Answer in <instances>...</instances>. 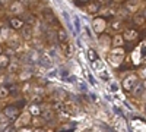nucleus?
Instances as JSON below:
<instances>
[{
  "label": "nucleus",
  "mask_w": 146,
  "mask_h": 132,
  "mask_svg": "<svg viewBox=\"0 0 146 132\" xmlns=\"http://www.w3.org/2000/svg\"><path fill=\"white\" fill-rule=\"evenodd\" d=\"M139 85H140V79H139V75H136V74H129L127 76H124L123 81H121V87H123V90L127 91V92L135 91Z\"/></svg>",
  "instance_id": "f257e3e1"
},
{
  "label": "nucleus",
  "mask_w": 146,
  "mask_h": 132,
  "mask_svg": "<svg viewBox=\"0 0 146 132\" xmlns=\"http://www.w3.org/2000/svg\"><path fill=\"white\" fill-rule=\"evenodd\" d=\"M110 63L113 68H118L124 60V50L121 47H113L111 52H110Z\"/></svg>",
  "instance_id": "f03ea898"
},
{
  "label": "nucleus",
  "mask_w": 146,
  "mask_h": 132,
  "mask_svg": "<svg viewBox=\"0 0 146 132\" xmlns=\"http://www.w3.org/2000/svg\"><path fill=\"white\" fill-rule=\"evenodd\" d=\"M91 25H92V29L96 32V34H102L105 29H107V21L104 18H94L92 22H91Z\"/></svg>",
  "instance_id": "7ed1b4c3"
},
{
  "label": "nucleus",
  "mask_w": 146,
  "mask_h": 132,
  "mask_svg": "<svg viewBox=\"0 0 146 132\" xmlns=\"http://www.w3.org/2000/svg\"><path fill=\"white\" fill-rule=\"evenodd\" d=\"M3 113L7 116L9 121H13V119L19 117V116H18V115H19V109H18L16 106H7V107H5Z\"/></svg>",
  "instance_id": "20e7f679"
},
{
  "label": "nucleus",
  "mask_w": 146,
  "mask_h": 132,
  "mask_svg": "<svg viewBox=\"0 0 146 132\" xmlns=\"http://www.w3.org/2000/svg\"><path fill=\"white\" fill-rule=\"evenodd\" d=\"M9 12L13 15H21L23 12V5L22 2H18V0H15V2H12L10 6H9Z\"/></svg>",
  "instance_id": "39448f33"
},
{
  "label": "nucleus",
  "mask_w": 146,
  "mask_h": 132,
  "mask_svg": "<svg viewBox=\"0 0 146 132\" xmlns=\"http://www.w3.org/2000/svg\"><path fill=\"white\" fill-rule=\"evenodd\" d=\"M9 23H10V28H12V29H15V31L22 29L23 25H25V22H23L21 18H18V16H13V18L9 21Z\"/></svg>",
  "instance_id": "423d86ee"
},
{
  "label": "nucleus",
  "mask_w": 146,
  "mask_h": 132,
  "mask_svg": "<svg viewBox=\"0 0 146 132\" xmlns=\"http://www.w3.org/2000/svg\"><path fill=\"white\" fill-rule=\"evenodd\" d=\"M137 35H139V32H137L136 29H126V31L123 32V38H124L126 41H133V40L137 38Z\"/></svg>",
  "instance_id": "0eeeda50"
},
{
  "label": "nucleus",
  "mask_w": 146,
  "mask_h": 132,
  "mask_svg": "<svg viewBox=\"0 0 146 132\" xmlns=\"http://www.w3.org/2000/svg\"><path fill=\"white\" fill-rule=\"evenodd\" d=\"M63 52H64V56L67 57V59H72L73 57V53H75V46H73L72 43H64V46H63Z\"/></svg>",
  "instance_id": "6e6552de"
},
{
  "label": "nucleus",
  "mask_w": 146,
  "mask_h": 132,
  "mask_svg": "<svg viewBox=\"0 0 146 132\" xmlns=\"http://www.w3.org/2000/svg\"><path fill=\"white\" fill-rule=\"evenodd\" d=\"M86 9H88V13L95 15V13H98V12L101 10V5H100V3H96V2H89Z\"/></svg>",
  "instance_id": "1a4fd4ad"
},
{
  "label": "nucleus",
  "mask_w": 146,
  "mask_h": 132,
  "mask_svg": "<svg viewBox=\"0 0 146 132\" xmlns=\"http://www.w3.org/2000/svg\"><path fill=\"white\" fill-rule=\"evenodd\" d=\"M42 18L48 22V23H53V22H56V18H54V13H53V10H50V9H44L42 10Z\"/></svg>",
  "instance_id": "9d476101"
},
{
  "label": "nucleus",
  "mask_w": 146,
  "mask_h": 132,
  "mask_svg": "<svg viewBox=\"0 0 146 132\" xmlns=\"http://www.w3.org/2000/svg\"><path fill=\"white\" fill-rule=\"evenodd\" d=\"M21 32H22V38L23 40H31L32 38V28L29 27V25H23V28L21 29Z\"/></svg>",
  "instance_id": "9b49d317"
},
{
  "label": "nucleus",
  "mask_w": 146,
  "mask_h": 132,
  "mask_svg": "<svg viewBox=\"0 0 146 132\" xmlns=\"http://www.w3.org/2000/svg\"><path fill=\"white\" fill-rule=\"evenodd\" d=\"M57 38H58V41L62 43V44L67 43V40H69V34H67V31H66L64 28H60L58 32H57Z\"/></svg>",
  "instance_id": "f8f14e48"
},
{
  "label": "nucleus",
  "mask_w": 146,
  "mask_h": 132,
  "mask_svg": "<svg viewBox=\"0 0 146 132\" xmlns=\"http://www.w3.org/2000/svg\"><path fill=\"white\" fill-rule=\"evenodd\" d=\"M124 43V38H123V34H115L113 37V41H111V46L113 47H121Z\"/></svg>",
  "instance_id": "ddd939ff"
},
{
  "label": "nucleus",
  "mask_w": 146,
  "mask_h": 132,
  "mask_svg": "<svg viewBox=\"0 0 146 132\" xmlns=\"http://www.w3.org/2000/svg\"><path fill=\"white\" fill-rule=\"evenodd\" d=\"M28 113L31 115V116H41V107L38 106V104H31L29 106V109H28Z\"/></svg>",
  "instance_id": "4468645a"
},
{
  "label": "nucleus",
  "mask_w": 146,
  "mask_h": 132,
  "mask_svg": "<svg viewBox=\"0 0 146 132\" xmlns=\"http://www.w3.org/2000/svg\"><path fill=\"white\" fill-rule=\"evenodd\" d=\"M10 37H12V35H10V29H9V28H6L5 25H2V27H0V38L7 41Z\"/></svg>",
  "instance_id": "2eb2a0df"
},
{
  "label": "nucleus",
  "mask_w": 146,
  "mask_h": 132,
  "mask_svg": "<svg viewBox=\"0 0 146 132\" xmlns=\"http://www.w3.org/2000/svg\"><path fill=\"white\" fill-rule=\"evenodd\" d=\"M9 63H10L9 54H6V53H2V54H0V68H7Z\"/></svg>",
  "instance_id": "dca6fc26"
},
{
  "label": "nucleus",
  "mask_w": 146,
  "mask_h": 132,
  "mask_svg": "<svg viewBox=\"0 0 146 132\" xmlns=\"http://www.w3.org/2000/svg\"><path fill=\"white\" fill-rule=\"evenodd\" d=\"M19 117H21V121H19V122H16V126H18V128H21V126H23V125L29 123L31 115H29V113H27V115H22V116H19Z\"/></svg>",
  "instance_id": "f3484780"
},
{
  "label": "nucleus",
  "mask_w": 146,
  "mask_h": 132,
  "mask_svg": "<svg viewBox=\"0 0 146 132\" xmlns=\"http://www.w3.org/2000/svg\"><path fill=\"white\" fill-rule=\"evenodd\" d=\"M40 62H41L42 66H50V65H53V60H51V57L48 56V54L40 56Z\"/></svg>",
  "instance_id": "a211bd4d"
},
{
  "label": "nucleus",
  "mask_w": 146,
  "mask_h": 132,
  "mask_svg": "<svg viewBox=\"0 0 146 132\" xmlns=\"http://www.w3.org/2000/svg\"><path fill=\"white\" fill-rule=\"evenodd\" d=\"M41 116L45 119V121H50V119H53V116H54V112H53V109L47 107L45 110H42V112H41Z\"/></svg>",
  "instance_id": "6ab92c4d"
},
{
  "label": "nucleus",
  "mask_w": 146,
  "mask_h": 132,
  "mask_svg": "<svg viewBox=\"0 0 146 132\" xmlns=\"http://www.w3.org/2000/svg\"><path fill=\"white\" fill-rule=\"evenodd\" d=\"M7 43H9V46L12 47V49H18L19 47V40H18L16 35H12V37L7 40Z\"/></svg>",
  "instance_id": "aec40b11"
},
{
  "label": "nucleus",
  "mask_w": 146,
  "mask_h": 132,
  "mask_svg": "<svg viewBox=\"0 0 146 132\" xmlns=\"http://www.w3.org/2000/svg\"><path fill=\"white\" fill-rule=\"evenodd\" d=\"M88 59H89L92 63L98 62V54H96V52L94 49H88Z\"/></svg>",
  "instance_id": "412c9836"
},
{
  "label": "nucleus",
  "mask_w": 146,
  "mask_h": 132,
  "mask_svg": "<svg viewBox=\"0 0 146 132\" xmlns=\"http://www.w3.org/2000/svg\"><path fill=\"white\" fill-rule=\"evenodd\" d=\"M9 95H10V90L6 87V85H2V87H0V98H7L9 97Z\"/></svg>",
  "instance_id": "4be33fe9"
},
{
  "label": "nucleus",
  "mask_w": 146,
  "mask_h": 132,
  "mask_svg": "<svg viewBox=\"0 0 146 132\" xmlns=\"http://www.w3.org/2000/svg\"><path fill=\"white\" fill-rule=\"evenodd\" d=\"M126 9L130 12H135L137 9V0H130V2L126 3Z\"/></svg>",
  "instance_id": "5701e85b"
},
{
  "label": "nucleus",
  "mask_w": 146,
  "mask_h": 132,
  "mask_svg": "<svg viewBox=\"0 0 146 132\" xmlns=\"http://www.w3.org/2000/svg\"><path fill=\"white\" fill-rule=\"evenodd\" d=\"M121 28H123V22H121V21L115 19V21L111 22V29H113V31H120Z\"/></svg>",
  "instance_id": "b1692460"
},
{
  "label": "nucleus",
  "mask_w": 146,
  "mask_h": 132,
  "mask_svg": "<svg viewBox=\"0 0 146 132\" xmlns=\"http://www.w3.org/2000/svg\"><path fill=\"white\" fill-rule=\"evenodd\" d=\"M133 21H135L136 25H143V23L146 22V19H145V16H143V15H135Z\"/></svg>",
  "instance_id": "393cba45"
},
{
  "label": "nucleus",
  "mask_w": 146,
  "mask_h": 132,
  "mask_svg": "<svg viewBox=\"0 0 146 132\" xmlns=\"http://www.w3.org/2000/svg\"><path fill=\"white\" fill-rule=\"evenodd\" d=\"M10 121L7 119V116L3 113V112H0V125H6V123H9Z\"/></svg>",
  "instance_id": "a878e982"
},
{
  "label": "nucleus",
  "mask_w": 146,
  "mask_h": 132,
  "mask_svg": "<svg viewBox=\"0 0 146 132\" xmlns=\"http://www.w3.org/2000/svg\"><path fill=\"white\" fill-rule=\"evenodd\" d=\"M18 68H19V65H18L16 62H10V63H9V66H7L9 72H16V70H18Z\"/></svg>",
  "instance_id": "bb28decb"
},
{
  "label": "nucleus",
  "mask_w": 146,
  "mask_h": 132,
  "mask_svg": "<svg viewBox=\"0 0 146 132\" xmlns=\"http://www.w3.org/2000/svg\"><path fill=\"white\" fill-rule=\"evenodd\" d=\"M2 132H16V131H15V126H6Z\"/></svg>",
  "instance_id": "cd10ccee"
},
{
  "label": "nucleus",
  "mask_w": 146,
  "mask_h": 132,
  "mask_svg": "<svg viewBox=\"0 0 146 132\" xmlns=\"http://www.w3.org/2000/svg\"><path fill=\"white\" fill-rule=\"evenodd\" d=\"M12 3V0H0V5H3V6H10Z\"/></svg>",
  "instance_id": "c85d7f7f"
},
{
  "label": "nucleus",
  "mask_w": 146,
  "mask_h": 132,
  "mask_svg": "<svg viewBox=\"0 0 146 132\" xmlns=\"http://www.w3.org/2000/svg\"><path fill=\"white\" fill-rule=\"evenodd\" d=\"M28 76H31V74H22V75H21V79L23 81V79H27Z\"/></svg>",
  "instance_id": "c756f323"
},
{
  "label": "nucleus",
  "mask_w": 146,
  "mask_h": 132,
  "mask_svg": "<svg viewBox=\"0 0 146 132\" xmlns=\"http://www.w3.org/2000/svg\"><path fill=\"white\" fill-rule=\"evenodd\" d=\"M95 2H96V3H100V5H101V3H104V2H105V0H95Z\"/></svg>",
  "instance_id": "7c9ffc66"
},
{
  "label": "nucleus",
  "mask_w": 146,
  "mask_h": 132,
  "mask_svg": "<svg viewBox=\"0 0 146 132\" xmlns=\"http://www.w3.org/2000/svg\"><path fill=\"white\" fill-rule=\"evenodd\" d=\"M142 15H143V16H145V19H146V7L143 9V13H142Z\"/></svg>",
  "instance_id": "2f4dec72"
},
{
  "label": "nucleus",
  "mask_w": 146,
  "mask_h": 132,
  "mask_svg": "<svg viewBox=\"0 0 146 132\" xmlns=\"http://www.w3.org/2000/svg\"><path fill=\"white\" fill-rule=\"evenodd\" d=\"M142 85H143V87H145V90H146V79H145V81L142 82Z\"/></svg>",
  "instance_id": "473e14b6"
},
{
  "label": "nucleus",
  "mask_w": 146,
  "mask_h": 132,
  "mask_svg": "<svg viewBox=\"0 0 146 132\" xmlns=\"http://www.w3.org/2000/svg\"><path fill=\"white\" fill-rule=\"evenodd\" d=\"M142 75H143V76H146V69H145V70H142Z\"/></svg>",
  "instance_id": "72a5a7b5"
},
{
  "label": "nucleus",
  "mask_w": 146,
  "mask_h": 132,
  "mask_svg": "<svg viewBox=\"0 0 146 132\" xmlns=\"http://www.w3.org/2000/svg\"><path fill=\"white\" fill-rule=\"evenodd\" d=\"M143 110H145V115H146V103H145V107H143Z\"/></svg>",
  "instance_id": "f704fd0d"
},
{
  "label": "nucleus",
  "mask_w": 146,
  "mask_h": 132,
  "mask_svg": "<svg viewBox=\"0 0 146 132\" xmlns=\"http://www.w3.org/2000/svg\"><path fill=\"white\" fill-rule=\"evenodd\" d=\"M2 53H3V52H2V47H0V54H2Z\"/></svg>",
  "instance_id": "c9c22d12"
},
{
  "label": "nucleus",
  "mask_w": 146,
  "mask_h": 132,
  "mask_svg": "<svg viewBox=\"0 0 146 132\" xmlns=\"http://www.w3.org/2000/svg\"><path fill=\"white\" fill-rule=\"evenodd\" d=\"M80 2H88V0H80Z\"/></svg>",
  "instance_id": "e433bc0d"
}]
</instances>
